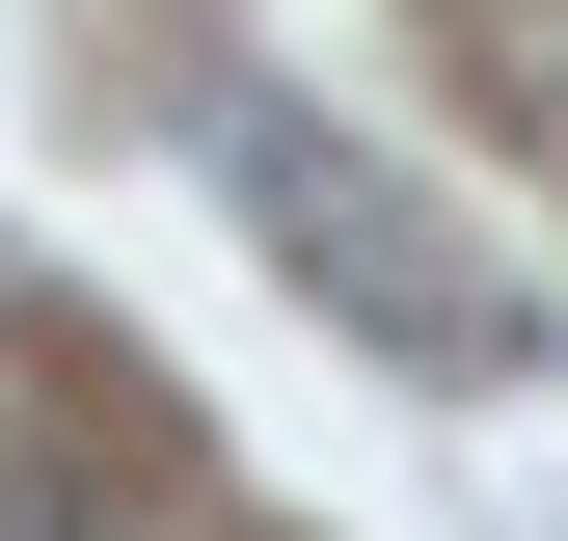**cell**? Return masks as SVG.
I'll use <instances>...</instances> for the list:
<instances>
[{
    "label": "cell",
    "mask_w": 568,
    "mask_h": 541,
    "mask_svg": "<svg viewBox=\"0 0 568 541\" xmlns=\"http://www.w3.org/2000/svg\"><path fill=\"white\" fill-rule=\"evenodd\" d=\"M217 190H244V244L298 270L325 325H379V353H434V379H515V353H541V298H515V270H487L434 190L379 163V135H325V109H244V135H217Z\"/></svg>",
    "instance_id": "6da1fadb"
},
{
    "label": "cell",
    "mask_w": 568,
    "mask_h": 541,
    "mask_svg": "<svg viewBox=\"0 0 568 541\" xmlns=\"http://www.w3.org/2000/svg\"><path fill=\"white\" fill-rule=\"evenodd\" d=\"M0 541H109V488L82 460H0Z\"/></svg>",
    "instance_id": "7a4b0ae2"
}]
</instances>
